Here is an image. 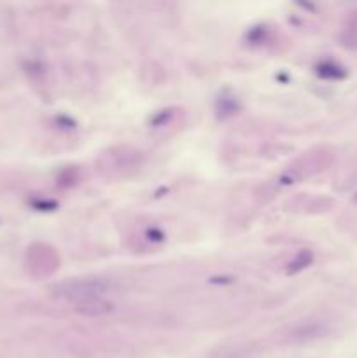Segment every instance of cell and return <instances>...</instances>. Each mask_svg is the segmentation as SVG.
<instances>
[{
    "label": "cell",
    "instance_id": "obj_1",
    "mask_svg": "<svg viewBox=\"0 0 357 358\" xmlns=\"http://www.w3.org/2000/svg\"><path fill=\"white\" fill-rule=\"evenodd\" d=\"M110 285L102 280H74L61 283L54 290V295L64 301L72 302L74 306L82 304V302L93 301V299H103L109 292Z\"/></svg>",
    "mask_w": 357,
    "mask_h": 358
},
{
    "label": "cell",
    "instance_id": "obj_2",
    "mask_svg": "<svg viewBox=\"0 0 357 358\" xmlns=\"http://www.w3.org/2000/svg\"><path fill=\"white\" fill-rule=\"evenodd\" d=\"M100 172L109 179H121L138 166V152L126 147L112 149L100 159Z\"/></svg>",
    "mask_w": 357,
    "mask_h": 358
},
{
    "label": "cell",
    "instance_id": "obj_3",
    "mask_svg": "<svg viewBox=\"0 0 357 358\" xmlns=\"http://www.w3.org/2000/svg\"><path fill=\"white\" fill-rule=\"evenodd\" d=\"M58 264H60V260H58L54 248H51V246L36 245L34 248H30L29 267L36 276H50L58 269Z\"/></svg>",
    "mask_w": 357,
    "mask_h": 358
}]
</instances>
